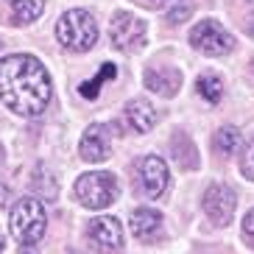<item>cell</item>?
Returning a JSON list of instances; mask_svg holds the SVG:
<instances>
[{
  "label": "cell",
  "instance_id": "cell-1",
  "mask_svg": "<svg viewBox=\"0 0 254 254\" xmlns=\"http://www.w3.org/2000/svg\"><path fill=\"white\" fill-rule=\"evenodd\" d=\"M51 75L37 56L14 53L0 62V101L20 118H37L51 104Z\"/></svg>",
  "mask_w": 254,
  "mask_h": 254
},
{
  "label": "cell",
  "instance_id": "cell-2",
  "mask_svg": "<svg viewBox=\"0 0 254 254\" xmlns=\"http://www.w3.org/2000/svg\"><path fill=\"white\" fill-rule=\"evenodd\" d=\"M45 226H48V215L39 198L25 195V198H20L14 204L11 218H8V232H11V238L20 246H34L45 235Z\"/></svg>",
  "mask_w": 254,
  "mask_h": 254
},
{
  "label": "cell",
  "instance_id": "cell-3",
  "mask_svg": "<svg viewBox=\"0 0 254 254\" xmlns=\"http://www.w3.org/2000/svg\"><path fill=\"white\" fill-rule=\"evenodd\" d=\"M56 37H59V42L67 51H75V53L90 51L98 42L95 17L90 11H84V8H70V11H64L59 17V23H56Z\"/></svg>",
  "mask_w": 254,
  "mask_h": 254
},
{
  "label": "cell",
  "instance_id": "cell-4",
  "mask_svg": "<svg viewBox=\"0 0 254 254\" xmlns=\"http://www.w3.org/2000/svg\"><path fill=\"white\" fill-rule=\"evenodd\" d=\"M73 193H75V198L81 201V207H87V209H106L109 204H115L120 187H118V179H115L112 173L95 171V173H84V176H78Z\"/></svg>",
  "mask_w": 254,
  "mask_h": 254
},
{
  "label": "cell",
  "instance_id": "cell-5",
  "mask_svg": "<svg viewBox=\"0 0 254 254\" xmlns=\"http://www.w3.org/2000/svg\"><path fill=\"white\" fill-rule=\"evenodd\" d=\"M145 34H148V25L145 20H140L131 11H118L109 23V37H112V45L123 53H137L145 45Z\"/></svg>",
  "mask_w": 254,
  "mask_h": 254
},
{
  "label": "cell",
  "instance_id": "cell-6",
  "mask_svg": "<svg viewBox=\"0 0 254 254\" xmlns=\"http://www.w3.org/2000/svg\"><path fill=\"white\" fill-rule=\"evenodd\" d=\"M190 45L195 51L207 53V56H224V53L232 51L235 39L218 20H204V23H198L190 31Z\"/></svg>",
  "mask_w": 254,
  "mask_h": 254
},
{
  "label": "cell",
  "instance_id": "cell-7",
  "mask_svg": "<svg viewBox=\"0 0 254 254\" xmlns=\"http://www.w3.org/2000/svg\"><path fill=\"white\" fill-rule=\"evenodd\" d=\"M235 207H238V198H235V190L229 185H215L207 187V193H204V212L207 218L212 221L215 226H226L235 215Z\"/></svg>",
  "mask_w": 254,
  "mask_h": 254
},
{
  "label": "cell",
  "instance_id": "cell-8",
  "mask_svg": "<svg viewBox=\"0 0 254 254\" xmlns=\"http://www.w3.org/2000/svg\"><path fill=\"white\" fill-rule=\"evenodd\" d=\"M78 154H81L84 162H106L109 154H112V140H109V128L104 123H95L84 131L81 145H78Z\"/></svg>",
  "mask_w": 254,
  "mask_h": 254
},
{
  "label": "cell",
  "instance_id": "cell-9",
  "mask_svg": "<svg viewBox=\"0 0 254 254\" xmlns=\"http://www.w3.org/2000/svg\"><path fill=\"white\" fill-rule=\"evenodd\" d=\"M168 182H171V173H168V165L162 157H145L140 162V185L145 190V195L151 198H159V195L168 190Z\"/></svg>",
  "mask_w": 254,
  "mask_h": 254
},
{
  "label": "cell",
  "instance_id": "cell-10",
  "mask_svg": "<svg viewBox=\"0 0 254 254\" xmlns=\"http://www.w3.org/2000/svg\"><path fill=\"white\" fill-rule=\"evenodd\" d=\"M87 235H90V240L98 249H104V252H118V249L123 246V226H120L118 218L104 215V218L90 221Z\"/></svg>",
  "mask_w": 254,
  "mask_h": 254
},
{
  "label": "cell",
  "instance_id": "cell-11",
  "mask_svg": "<svg viewBox=\"0 0 254 254\" xmlns=\"http://www.w3.org/2000/svg\"><path fill=\"white\" fill-rule=\"evenodd\" d=\"M145 87L157 95H165V98H173L176 92L182 90V70L176 67H151L145 70Z\"/></svg>",
  "mask_w": 254,
  "mask_h": 254
},
{
  "label": "cell",
  "instance_id": "cell-12",
  "mask_svg": "<svg viewBox=\"0 0 254 254\" xmlns=\"http://www.w3.org/2000/svg\"><path fill=\"white\" fill-rule=\"evenodd\" d=\"M157 109L145 101V98H131L126 104V123L131 128H134L137 134H145V131H151V128L157 126Z\"/></svg>",
  "mask_w": 254,
  "mask_h": 254
},
{
  "label": "cell",
  "instance_id": "cell-13",
  "mask_svg": "<svg viewBox=\"0 0 254 254\" xmlns=\"http://www.w3.org/2000/svg\"><path fill=\"white\" fill-rule=\"evenodd\" d=\"M128 226H131V235L140 240H157L159 232H162V215L157 209H148V207H140L131 212L128 218Z\"/></svg>",
  "mask_w": 254,
  "mask_h": 254
},
{
  "label": "cell",
  "instance_id": "cell-14",
  "mask_svg": "<svg viewBox=\"0 0 254 254\" xmlns=\"http://www.w3.org/2000/svg\"><path fill=\"white\" fill-rule=\"evenodd\" d=\"M42 11H45V0H14L11 3V14H14L17 25H28L39 20Z\"/></svg>",
  "mask_w": 254,
  "mask_h": 254
},
{
  "label": "cell",
  "instance_id": "cell-15",
  "mask_svg": "<svg viewBox=\"0 0 254 254\" xmlns=\"http://www.w3.org/2000/svg\"><path fill=\"white\" fill-rule=\"evenodd\" d=\"M195 90H198V95H201L207 104H218V101L224 98V81H221L215 73H201L198 81H195Z\"/></svg>",
  "mask_w": 254,
  "mask_h": 254
},
{
  "label": "cell",
  "instance_id": "cell-16",
  "mask_svg": "<svg viewBox=\"0 0 254 254\" xmlns=\"http://www.w3.org/2000/svg\"><path fill=\"white\" fill-rule=\"evenodd\" d=\"M118 75V67H115L112 62H106V64H101V73L92 78V81H84L81 87H78V92H81V98H98L101 95V87H104V81H109V78H115Z\"/></svg>",
  "mask_w": 254,
  "mask_h": 254
},
{
  "label": "cell",
  "instance_id": "cell-17",
  "mask_svg": "<svg viewBox=\"0 0 254 254\" xmlns=\"http://www.w3.org/2000/svg\"><path fill=\"white\" fill-rule=\"evenodd\" d=\"M238 148H240V131H238V128H235V126L218 128V134H215V151H218V154L229 157V154H235Z\"/></svg>",
  "mask_w": 254,
  "mask_h": 254
},
{
  "label": "cell",
  "instance_id": "cell-18",
  "mask_svg": "<svg viewBox=\"0 0 254 254\" xmlns=\"http://www.w3.org/2000/svg\"><path fill=\"white\" fill-rule=\"evenodd\" d=\"M240 171H243V176H246V179L254 182V140H252V145L246 148L243 159H240Z\"/></svg>",
  "mask_w": 254,
  "mask_h": 254
},
{
  "label": "cell",
  "instance_id": "cell-19",
  "mask_svg": "<svg viewBox=\"0 0 254 254\" xmlns=\"http://www.w3.org/2000/svg\"><path fill=\"white\" fill-rule=\"evenodd\" d=\"M187 17H190V6H187V3H179V6L168 14V20H171V23H182V20H187Z\"/></svg>",
  "mask_w": 254,
  "mask_h": 254
},
{
  "label": "cell",
  "instance_id": "cell-20",
  "mask_svg": "<svg viewBox=\"0 0 254 254\" xmlns=\"http://www.w3.org/2000/svg\"><path fill=\"white\" fill-rule=\"evenodd\" d=\"M243 238L254 243V209H249L246 218H243Z\"/></svg>",
  "mask_w": 254,
  "mask_h": 254
},
{
  "label": "cell",
  "instance_id": "cell-21",
  "mask_svg": "<svg viewBox=\"0 0 254 254\" xmlns=\"http://www.w3.org/2000/svg\"><path fill=\"white\" fill-rule=\"evenodd\" d=\"M134 3H140V6H145V8H159L165 0H134Z\"/></svg>",
  "mask_w": 254,
  "mask_h": 254
},
{
  "label": "cell",
  "instance_id": "cell-22",
  "mask_svg": "<svg viewBox=\"0 0 254 254\" xmlns=\"http://www.w3.org/2000/svg\"><path fill=\"white\" fill-rule=\"evenodd\" d=\"M246 34H249V37H254V14L249 17V23H246Z\"/></svg>",
  "mask_w": 254,
  "mask_h": 254
},
{
  "label": "cell",
  "instance_id": "cell-23",
  "mask_svg": "<svg viewBox=\"0 0 254 254\" xmlns=\"http://www.w3.org/2000/svg\"><path fill=\"white\" fill-rule=\"evenodd\" d=\"M0 162H3V145H0Z\"/></svg>",
  "mask_w": 254,
  "mask_h": 254
}]
</instances>
